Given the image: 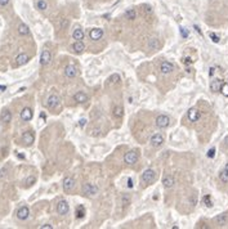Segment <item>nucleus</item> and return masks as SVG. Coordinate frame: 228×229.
Instances as JSON below:
<instances>
[{
	"label": "nucleus",
	"mask_w": 228,
	"mask_h": 229,
	"mask_svg": "<svg viewBox=\"0 0 228 229\" xmlns=\"http://www.w3.org/2000/svg\"><path fill=\"white\" fill-rule=\"evenodd\" d=\"M141 180L146 184H152L153 181L156 180V173H155L152 169L146 170V171L142 174V179Z\"/></svg>",
	"instance_id": "obj_1"
},
{
	"label": "nucleus",
	"mask_w": 228,
	"mask_h": 229,
	"mask_svg": "<svg viewBox=\"0 0 228 229\" xmlns=\"http://www.w3.org/2000/svg\"><path fill=\"white\" fill-rule=\"evenodd\" d=\"M170 125V117L168 115H160L156 119V126L158 129H165Z\"/></svg>",
	"instance_id": "obj_2"
},
{
	"label": "nucleus",
	"mask_w": 228,
	"mask_h": 229,
	"mask_svg": "<svg viewBox=\"0 0 228 229\" xmlns=\"http://www.w3.org/2000/svg\"><path fill=\"white\" fill-rule=\"evenodd\" d=\"M83 193L85 196H95L97 193H98V187L94 184L87 183V184H84V187H83Z\"/></svg>",
	"instance_id": "obj_3"
},
{
	"label": "nucleus",
	"mask_w": 228,
	"mask_h": 229,
	"mask_svg": "<svg viewBox=\"0 0 228 229\" xmlns=\"http://www.w3.org/2000/svg\"><path fill=\"white\" fill-rule=\"evenodd\" d=\"M124 161L129 165H133L138 161V152L137 151H129L128 153H125V157H124Z\"/></svg>",
	"instance_id": "obj_4"
},
{
	"label": "nucleus",
	"mask_w": 228,
	"mask_h": 229,
	"mask_svg": "<svg viewBox=\"0 0 228 229\" xmlns=\"http://www.w3.org/2000/svg\"><path fill=\"white\" fill-rule=\"evenodd\" d=\"M59 104V98H58V95L56 94H52L46 100V107L49 108V110H54V108H57V106Z\"/></svg>",
	"instance_id": "obj_5"
},
{
	"label": "nucleus",
	"mask_w": 228,
	"mask_h": 229,
	"mask_svg": "<svg viewBox=\"0 0 228 229\" xmlns=\"http://www.w3.org/2000/svg\"><path fill=\"white\" fill-rule=\"evenodd\" d=\"M57 211H58V214L59 215H66L67 212L70 211V206H68V203L66 202L65 200H62L58 202L57 205Z\"/></svg>",
	"instance_id": "obj_6"
},
{
	"label": "nucleus",
	"mask_w": 228,
	"mask_h": 229,
	"mask_svg": "<svg viewBox=\"0 0 228 229\" xmlns=\"http://www.w3.org/2000/svg\"><path fill=\"white\" fill-rule=\"evenodd\" d=\"M73 187H75V180H73V178L71 176H67L63 180V191L65 192H71Z\"/></svg>",
	"instance_id": "obj_7"
},
{
	"label": "nucleus",
	"mask_w": 228,
	"mask_h": 229,
	"mask_svg": "<svg viewBox=\"0 0 228 229\" xmlns=\"http://www.w3.org/2000/svg\"><path fill=\"white\" fill-rule=\"evenodd\" d=\"M50 61H52V54H50L49 50H43L41 56H40V63L41 66H46L50 63Z\"/></svg>",
	"instance_id": "obj_8"
},
{
	"label": "nucleus",
	"mask_w": 228,
	"mask_h": 229,
	"mask_svg": "<svg viewBox=\"0 0 228 229\" xmlns=\"http://www.w3.org/2000/svg\"><path fill=\"white\" fill-rule=\"evenodd\" d=\"M22 140H23V144H25V146H31L34 143V140H35L34 133H32V131H26V133H23Z\"/></svg>",
	"instance_id": "obj_9"
},
{
	"label": "nucleus",
	"mask_w": 228,
	"mask_h": 229,
	"mask_svg": "<svg viewBox=\"0 0 228 229\" xmlns=\"http://www.w3.org/2000/svg\"><path fill=\"white\" fill-rule=\"evenodd\" d=\"M29 215H30L29 207L22 206V207H19V209H18V211H17V218H18L19 220H26L27 218H29Z\"/></svg>",
	"instance_id": "obj_10"
},
{
	"label": "nucleus",
	"mask_w": 228,
	"mask_h": 229,
	"mask_svg": "<svg viewBox=\"0 0 228 229\" xmlns=\"http://www.w3.org/2000/svg\"><path fill=\"white\" fill-rule=\"evenodd\" d=\"M160 71H161V73H164V75L172 73L174 71V64H172L170 62H164V63L160 66Z\"/></svg>",
	"instance_id": "obj_11"
},
{
	"label": "nucleus",
	"mask_w": 228,
	"mask_h": 229,
	"mask_svg": "<svg viewBox=\"0 0 228 229\" xmlns=\"http://www.w3.org/2000/svg\"><path fill=\"white\" fill-rule=\"evenodd\" d=\"M32 110H31L30 107H25L23 110L21 111V119L23 121H30L31 119H32Z\"/></svg>",
	"instance_id": "obj_12"
},
{
	"label": "nucleus",
	"mask_w": 228,
	"mask_h": 229,
	"mask_svg": "<svg viewBox=\"0 0 228 229\" xmlns=\"http://www.w3.org/2000/svg\"><path fill=\"white\" fill-rule=\"evenodd\" d=\"M200 111L197 110V108H191V110L188 111V119H189V121H192V122H196V121H199V119H200Z\"/></svg>",
	"instance_id": "obj_13"
},
{
	"label": "nucleus",
	"mask_w": 228,
	"mask_h": 229,
	"mask_svg": "<svg viewBox=\"0 0 228 229\" xmlns=\"http://www.w3.org/2000/svg\"><path fill=\"white\" fill-rule=\"evenodd\" d=\"M65 75L70 77V79H72V77H75L77 75V68L75 67V66H72V64H68V66H66V68H65Z\"/></svg>",
	"instance_id": "obj_14"
},
{
	"label": "nucleus",
	"mask_w": 228,
	"mask_h": 229,
	"mask_svg": "<svg viewBox=\"0 0 228 229\" xmlns=\"http://www.w3.org/2000/svg\"><path fill=\"white\" fill-rule=\"evenodd\" d=\"M89 36H90L92 40H99L100 37L103 36V30L102 29H93L89 32Z\"/></svg>",
	"instance_id": "obj_15"
},
{
	"label": "nucleus",
	"mask_w": 228,
	"mask_h": 229,
	"mask_svg": "<svg viewBox=\"0 0 228 229\" xmlns=\"http://www.w3.org/2000/svg\"><path fill=\"white\" fill-rule=\"evenodd\" d=\"M164 143V137L161 134H155L151 137V144L155 146V147H158Z\"/></svg>",
	"instance_id": "obj_16"
},
{
	"label": "nucleus",
	"mask_w": 228,
	"mask_h": 229,
	"mask_svg": "<svg viewBox=\"0 0 228 229\" xmlns=\"http://www.w3.org/2000/svg\"><path fill=\"white\" fill-rule=\"evenodd\" d=\"M222 80H219V79H214L210 83V90L213 93H218L220 91V88H222Z\"/></svg>",
	"instance_id": "obj_17"
},
{
	"label": "nucleus",
	"mask_w": 228,
	"mask_h": 229,
	"mask_svg": "<svg viewBox=\"0 0 228 229\" xmlns=\"http://www.w3.org/2000/svg\"><path fill=\"white\" fill-rule=\"evenodd\" d=\"M27 62H29V56L26 53H21L15 58V66H23Z\"/></svg>",
	"instance_id": "obj_18"
},
{
	"label": "nucleus",
	"mask_w": 228,
	"mask_h": 229,
	"mask_svg": "<svg viewBox=\"0 0 228 229\" xmlns=\"http://www.w3.org/2000/svg\"><path fill=\"white\" fill-rule=\"evenodd\" d=\"M73 99H75V102L77 103H85L88 100V95L85 94L84 91H77L75 95H73Z\"/></svg>",
	"instance_id": "obj_19"
},
{
	"label": "nucleus",
	"mask_w": 228,
	"mask_h": 229,
	"mask_svg": "<svg viewBox=\"0 0 228 229\" xmlns=\"http://www.w3.org/2000/svg\"><path fill=\"white\" fill-rule=\"evenodd\" d=\"M10 120H12L10 111H9V110H4V111L1 112V116H0V121H1L3 124H9Z\"/></svg>",
	"instance_id": "obj_20"
},
{
	"label": "nucleus",
	"mask_w": 228,
	"mask_h": 229,
	"mask_svg": "<svg viewBox=\"0 0 228 229\" xmlns=\"http://www.w3.org/2000/svg\"><path fill=\"white\" fill-rule=\"evenodd\" d=\"M174 183H175V180H174V178L172 175H165L162 178V184H164L165 188H172Z\"/></svg>",
	"instance_id": "obj_21"
},
{
	"label": "nucleus",
	"mask_w": 228,
	"mask_h": 229,
	"mask_svg": "<svg viewBox=\"0 0 228 229\" xmlns=\"http://www.w3.org/2000/svg\"><path fill=\"white\" fill-rule=\"evenodd\" d=\"M158 48H160V41H158V39H156V37L150 39V41H148V49H150V50H157Z\"/></svg>",
	"instance_id": "obj_22"
},
{
	"label": "nucleus",
	"mask_w": 228,
	"mask_h": 229,
	"mask_svg": "<svg viewBox=\"0 0 228 229\" xmlns=\"http://www.w3.org/2000/svg\"><path fill=\"white\" fill-rule=\"evenodd\" d=\"M72 37L75 39L76 41H83L84 40V31L81 29H76L72 34Z\"/></svg>",
	"instance_id": "obj_23"
},
{
	"label": "nucleus",
	"mask_w": 228,
	"mask_h": 229,
	"mask_svg": "<svg viewBox=\"0 0 228 229\" xmlns=\"http://www.w3.org/2000/svg\"><path fill=\"white\" fill-rule=\"evenodd\" d=\"M72 49L75 53H83L85 50V45H84L83 41H76L75 44L72 45Z\"/></svg>",
	"instance_id": "obj_24"
},
{
	"label": "nucleus",
	"mask_w": 228,
	"mask_h": 229,
	"mask_svg": "<svg viewBox=\"0 0 228 229\" xmlns=\"http://www.w3.org/2000/svg\"><path fill=\"white\" fill-rule=\"evenodd\" d=\"M18 34L22 35V36H26V35H29V34H30L29 26L25 25V23H19V26H18Z\"/></svg>",
	"instance_id": "obj_25"
},
{
	"label": "nucleus",
	"mask_w": 228,
	"mask_h": 229,
	"mask_svg": "<svg viewBox=\"0 0 228 229\" xmlns=\"http://www.w3.org/2000/svg\"><path fill=\"white\" fill-rule=\"evenodd\" d=\"M227 222V215L226 214H222V215H219V216H216L215 218V223L218 224L219 227H223L224 224H226Z\"/></svg>",
	"instance_id": "obj_26"
},
{
	"label": "nucleus",
	"mask_w": 228,
	"mask_h": 229,
	"mask_svg": "<svg viewBox=\"0 0 228 229\" xmlns=\"http://www.w3.org/2000/svg\"><path fill=\"white\" fill-rule=\"evenodd\" d=\"M135 17H137V12H135V9H128L125 12V18L126 19H135Z\"/></svg>",
	"instance_id": "obj_27"
},
{
	"label": "nucleus",
	"mask_w": 228,
	"mask_h": 229,
	"mask_svg": "<svg viewBox=\"0 0 228 229\" xmlns=\"http://www.w3.org/2000/svg\"><path fill=\"white\" fill-rule=\"evenodd\" d=\"M108 81H110L111 84H119L120 81H121V77H120V75H117V73H112V75L108 77Z\"/></svg>",
	"instance_id": "obj_28"
},
{
	"label": "nucleus",
	"mask_w": 228,
	"mask_h": 229,
	"mask_svg": "<svg viewBox=\"0 0 228 229\" xmlns=\"http://www.w3.org/2000/svg\"><path fill=\"white\" fill-rule=\"evenodd\" d=\"M122 107H120V106H116L115 108H114V116H115V117L116 119H121L122 117Z\"/></svg>",
	"instance_id": "obj_29"
},
{
	"label": "nucleus",
	"mask_w": 228,
	"mask_h": 229,
	"mask_svg": "<svg viewBox=\"0 0 228 229\" xmlns=\"http://www.w3.org/2000/svg\"><path fill=\"white\" fill-rule=\"evenodd\" d=\"M36 7L39 10H45L48 8V4H46L45 0H37L36 1Z\"/></svg>",
	"instance_id": "obj_30"
},
{
	"label": "nucleus",
	"mask_w": 228,
	"mask_h": 229,
	"mask_svg": "<svg viewBox=\"0 0 228 229\" xmlns=\"http://www.w3.org/2000/svg\"><path fill=\"white\" fill-rule=\"evenodd\" d=\"M84 215H85V209H84V206H77V209H76V218H77V219H81V218H84Z\"/></svg>",
	"instance_id": "obj_31"
},
{
	"label": "nucleus",
	"mask_w": 228,
	"mask_h": 229,
	"mask_svg": "<svg viewBox=\"0 0 228 229\" xmlns=\"http://www.w3.org/2000/svg\"><path fill=\"white\" fill-rule=\"evenodd\" d=\"M219 178H220V180H222L223 183H228V174L224 171V170L219 174Z\"/></svg>",
	"instance_id": "obj_32"
},
{
	"label": "nucleus",
	"mask_w": 228,
	"mask_h": 229,
	"mask_svg": "<svg viewBox=\"0 0 228 229\" xmlns=\"http://www.w3.org/2000/svg\"><path fill=\"white\" fill-rule=\"evenodd\" d=\"M220 93L224 97H228V84H222V88H220Z\"/></svg>",
	"instance_id": "obj_33"
},
{
	"label": "nucleus",
	"mask_w": 228,
	"mask_h": 229,
	"mask_svg": "<svg viewBox=\"0 0 228 229\" xmlns=\"http://www.w3.org/2000/svg\"><path fill=\"white\" fill-rule=\"evenodd\" d=\"M35 180H36V179H35V176H29V178H27V180H26V185H27V187L32 185L35 183Z\"/></svg>",
	"instance_id": "obj_34"
},
{
	"label": "nucleus",
	"mask_w": 228,
	"mask_h": 229,
	"mask_svg": "<svg viewBox=\"0 0 228 229\" xmlns=\"http://www.w3.org/2000/svg\"><path fill=\"white\" fill-rule=\"evenodd\" d=\"M209 36H210V39H211V40L214 41V42H219V36H218L216 34L210 32V34H209Z\"/></svg>",
	"instance_id": "obj_35"
},
{
	"label": "nucleus",
	"mask_w": 228,
	"mask_h": 229,
	"mask_svg": "<svg viewBox=\"0 0 228 229\" xmlns=\"http://www.w3.org/2000/svg\"><path fill=\"white\" fill-rule=\"evenodd\" d=\"M202 201L205 202V205H206V206H209V207H210L211 205H213V203H211V198H210V196H205Z\"/></svg>",
	"instance_id": "obj_36"
},
{
	"label": "nucleus",
	"mask_w": 228,
	"mask_h": 229,
	"mask_svg": "<svg viewBox=\"0 0 228 229\" xmlns=\"http://www.w3.org/2000/svg\"><path fill=\"white\" fill-rule=\"evenodd\" d=\"M180 35L183 36L184 39H187L188 37V31H187V29H184V27H180Z\"/></svg>",
	"instance_id": "obj_37"
},
{
	"label": "nucleus",
	"mask_w": 228,
	"mask_h": 229,
	"mask_svg": "<svg viewBox=\"0 0 228 229\" xmlns=\"http://www.w3.org/2000/svg\"><path fill=\"white\" fill-rule=\"evenodd\" d=\"M130 202V200H129V197L128 196H122V198H121V203L124 205V206H128Z\"/></svg>",
	"instance_id": "obj_38"
},
{
	"label": "nucleus",
	"mask_w": 228,
	"mask_h": 229,
	"mask_svg": "<svg viewBox=\"0 0 228 229\" xmlns=\"http://www.w3.org/2000/svg\"><path fill=\"white\" fill-rule=\"evenodd\" d=\"M214 156H215V148H210V149L207 151V157H209V158H213Z\"/></svg>",
	"instance_id": "obj_39"
},
{
	"label": "nucleus",
	"mask_w": 228,
	"mask_h": 229,
	"mask_svg": "<svg viewBox=\"0 0 228 229\" xmlns=\"http://www.w3.org/2000/svg\"><path fill=\"white\" fill-rule=\"evenodd\" d=\"M67 25H68V21H67V19H66V18H63V19H62V21H61V25H59V27H61V29H65V27H67Z\"/></svg>",
	"instance_id": "obj_40"
},
{
	"label": "nucleus",
	"mask_w": 228,
	"mask_h": 229,
	"mask_svg": "<svg viewBox=\"0 0 228 229\" xmlns=\"http://www.w3.org/2000/svg\"><path fill=\"white\" fill-rule=\"evenodd\" d=\"M41 229H53V225H50V224H44V225L40 227Z\"/></svg>",
	"instance_id": "obj_41"
},
{
	"label": "nucleus",
	"mask_w": 228,
	"mask_h": 229,
	"mask_svg": "<svg viewBox=\"0 0 228 229\" xmlns=\"http://www.w3.org/2000/svg\"><path fill=\"white\" fill-rule=\"evenodd\" d=\"M192 62H193V61L191 59V58H184V63H185V64H191Z\"/></svg>",
	"instance_id": "obj_42"
},
{
	"label": "nucleus",
	"mask_w": 228,
	"mask_h": 229,
	"mask_svg": "<svg viewBox=\"0 0 228 229\" xmlns=\"http://www.w3.org/2000/svg\"><path fill=\"white\" fill-rule=\"evenodd\" d=\"M128 187H129V188H133V180H131L130 178L128 179Z\"/></svg>",
	"instance_id": "obj_43"
},
{
	"label": "nucleus",
	"mask_w": 228,
	"mask_h": 229,
	"mask_svg": "<svg viewBox=\"0 0 228 229\" xmlns=\"http://www.w3.org/2000/svg\"><path fill=\"white\" fill-rule=\"evenodd\" d=\"M85 124H87V120H85V119H81V120H80V126H81V127L85 126Z\"/></svg>",
	"instance_id": "obj_44"
},
{
	"label": "nucleus",
	"mask_w": 228,
	"mask_h": 229,
	"mask_svg": "<svg viewBox=\"0 0 228 229\" xmlns=\"http://www.w3.org/2000/svg\"><path fill=\"white\" fill-rule=\"evenodd\" d=\"M8 3H9V0H0V5H3V7L7 5Z\"/></svg>",
	"instance_id": "obj_45"
},
{
	"label": "nucleus",
	"mask_w": 228,
	"mask_h": 229,
	"mask_svg": "<svg viewBox=\"0 0 228 229\" xmlns=\"http://www.w3.org/2000/svg\"><path fill=\"white\" fill-rule=\"evenodd\" d=\"M99 133H100V131H99V130H93V133H92V135H94V137H97V135H99Z\"/></svg>",
	"instance_id": "obj_46"
},
{
	"label": "nucleus",
	"mask_w": 228,
	"mask_h": 229,
	"mask_svg": "<svg viewBox=\"0 0 228 229\" xmlns=\"http://www.w3.org/2000/svg\"><path fill=\"white\" fill-rule=\"evenodd\" d=\"M5 171H7V169H3L1 171H0V176H4V173H5Z\"/></svg>",
	"instance_id": "obj_47"
},
{
	"label": "nucleus",
	"mask_w": 228,
	"mask_h": 229,
	"mask_svg": "<svg viewBox=\"0 0 228 229\" xmlns=\"http://www.w3.org/2000/svg\"><path fill=\"white\" fill-rule=\"evenodd\" d=\"M5 89H7V88L4 86V85H0V90H3V91H4V90H5Z\"/></svg>",
	"instance_id": "obj_48"
},
{
	"label": "nucleus",
	"mask_w": 228,
	"mask_h": 229,
	"mask_svg": "<svg viewBox=\"0 0 228 229\" xmlns=\"http://www.w3.org/2000/svg\"><path fill=\"white\" fill-rule=\"evenodd\" d=\"M213 73H214V68L211 67V68H210V76H213Z\"/></svg>",
	"instance_id": "obj_49"
},
{
	"label": "nucleus",
	"mask_w": 228,
	"mask_h": 229,
	"mask_svg": "<svg viewBox=\"0 0 228 229\" xmlns=\"http://www.w3.org/2000/svg\"><path fill=\"white\" fill-rule=\"evenodd\" d=\"M224 171H226V173H227V174H228V164H227V165H226V168H224Z\"/></svg>",
	"instance_id": "obj_50"
}]
</instances>
